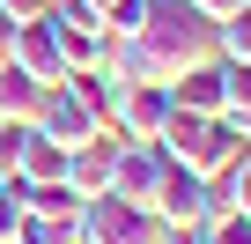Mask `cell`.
Wrapping results in <instances>:
<instances>
[{
  "instance_id": "21",
  "label": "cell",
  "mask_w": 251,
  "mask_h": 244,
  "mask_svg": "<svg viewBox=\"0 0 251 244\" xmlns=\"http://www.w3.org/2000/svg\"><path fill=\"white\" fill-rule=\"evenodd\" d=\"M23 141H30V126L0 118V178H15V170H23Z\"/></svg>"
},
{
  "instance_id": "9",
  "label": "cell",
  "mask_w": 251,
  "mask_h": 244,
  "mask_svg": "<svg viewBox=\"0 0 251 244\" xmlns=\"http://www.w3.org/2000/svg\"><path fill=\"white\" fill-rule=\"evenodd\" d=\"M15 67H23L30 81H45V89H52V81H67V59H59V37H52V23H45V15L15 30Z\"/></svg>"
},
{
  "instance_id": "14",
  "label": "cell",
  "mask_w": 251,
  "mask_h": 244,
  "mask_svg": "<svg viewBox=\"0 0 251 244\" xmlns=\"http://www.w3.org/2000/svg\"><path fill=\"white\" fill-rule=\"evenodd\" d=\"M15 244H81V207H59V215H23V237Z\"/></svg>"
},
{
  "instance_id": "19",
  "label": "cell",
  "mask_w": 251,
  "mask_h": 244,
  "mask_svg": "<svg viewBox=\"0 0 251 244\" xmlns=\"http://www.w3.org/2000/svg\"><path fill=\"white\" fill-rule=\"evenodd\" d=\"M200 237H207V244H251V215L222 207V215H207V222H200Z\"/></svg>"
},
{
  "instance_id": "11",
  "label": "cell",
  "mask_w": 251,
  "mask_h": 244,
  "mask_svg": "<svg viewBox=\"0 0 251 244\" xmlns=\"http://www.w3.org/2000/svg\"><path fill=\"white\" fill-rule=\"evenodd\" d=\"M67 89H74V104L96 118V134H118V96H126V81H118L111 67H96V74H67Z\"/></svg>"
},
{
  "instance_id": "20",
  "label": "cell",
  "mask_w": 251,
  "mask_h": 244,
  "mask_svg": "<svg viewBox=\"0 0 251 244\" xmlns=\"http://www.w3.org/2000/svg\"><path fill=\"white\" fill-rule=\"evenodd\" d=\"M23 237V178H0V244Z\"/></svg>"
},
{
  "instance_id": "2",
  "label": "cell",
  "mask_w": 251,
  "mask_h": 244,
  "mask_svg": "<svg viewBox=\"0 0 251 244\" xmlns=\"http://www.w3.org/2000/svg\"><path fill=\"white\" fill-rule=\"evenodd\" d=\"M170 229L155 222V207H133V200H81V244H163Z\"/></svg>"
},
{
  "instance_id": "1",
  "label": "cell",
  "mask_w": 251,
  "mask_h": 244,
  "mask_svg": "<svg viewBox=\"0 0 251 244\" xmlns=\"http://www.w3.org/2000/svg\"><path fill=\"white\" fill-rule=\"evenodd\" d=\"M155 148H163L170 163L200 170V178H222V170L244 156V126H236V118H192V111H177V104H170V118H163Z\"/></svg>"
},
{
  "instance_id": "18",
  "label": "cell",
  "mask_w": 251,
  "mask_h": 244,
  "mask_svg": "<svg viewBox=\"0 0 251 244\" xmlns=\"http://www.w3.org/2000/svg\"><path fill=\"white\" fill-rule=\"evenodd\" d=\"M222 96H229V111H222V118H236V126H251V67L222 59Z\"/></svg>"
},
{
  "instance_id": "12",
  "label": "cell",
  "mask_w": 251,
  "mask_h": 244,
  "mask_svg": "<svg viewBox=\"0 0 251 244\" xmlns=\"http://www.w3.org/2000/svg\"><path fill=\"white\" fill-rule=\"evenodd\" d=\"M37 104H45V81H30V74L8 59V67H0V118L30 126V118H37Z\"/></svg>"
},
{
  "instance_id": "3",
  "label": "cell",
  "mask_w": 251,
  "mask_h": 244,
  "mask_svg": "<svg viewBox=\"0 0 251 244\" xmlns=\"http://www.w3.org/2000/svg\"><path fill=\"white\" fill-rule=\"evenodd\" d=\"M45 23H52V37H59L67 74H96V67L111 59V37H103V23H96V8H89V0H52V8H45Z\"/></svg>"
},
{
  "instance_id": "4",
  "label": "cell",
  "mask_w": 251,
  "mask_h": 244,
  "mask_svg": "<svg viewBox=\"0 0 251 244\" xmlns=\"http://www.w3.org/2000/svg\"><path fill=\"white\" fill-rule=\"evenodd\" d=\"M207 215H214L207 178H200V170H185V163H170V170H163V185H155V222H163V229H200Z\"/></svg>"
},
{
  "instance_id": "17",
  "label": "cell",
  "mask_w": 251,
  "mask_h": 244,
  "mask_svg": "<svg viewBox=\"0 0 251 244\" xmlns=\"http://www.w3.org/2000/svg\"><path fill=\"white\" fill-rule=\"evenodd\" d=\"M96 23H103V37H133L148 23V0H96Z\"/></svg>"
},
{
  "instance_id": "13",
  "label": "cell",
  "mask_w": 251,
  "mask_h": 244,
  "mask_svg": "<svg viewBox=\"0 0 251 244\" xmlns=\"http://www.w3.org/2000/svg\"><path fill=\"white\" fill-rule=\"evenodd\" d=\"M23 185H45V178H67V148L59 141H45L37 126H30V141H23V170H15Z\"/></svg>"
},
{
  "instance_id": "8",
  "label": "cell",
  "mask_w": 251,
  "mask_h": 244,
  "mask_svg": "<svg viewBox=\"0 0 251 244\" xmlns=\"http://www.w3.org/2000/svg\"><path fill=\"white\" fill-rule=\"evenodd\" d=\"M30 126H37L45 141H59V148H74V141H89V134H96V118H89V111L74 104V89H67V81H52V89H45V104H37V118H30Z\"/></svg>"
},
{
  "instance_id": "15",
  "label": "cell",
  "mask_w": 251,
  "mask_h": 244,
  "mask_svg": "<svg viewBox=\"0 0 251 244\" xmlns=\"http://www.w3.org/2000/svg\"><path fill=\"white\" fill-rule=\"evenodd\" d=\"M207 192H214V215L222 207H236V215H251V156H236L222 178H207Z\"/></svg>"
},
{
  "instance_id": "6",
  "label": "cell",
  "mask_w": 251,
  "mask_h": 244,
  "mask_svg": "<svg viewBox=\"0 0 251 244\" xmlns=\"http://www.w3.org/2000/svg\"><path fill=\"white\" fill-rule=\"evenodd\" d=\"M111 170H118V134H89V141L67 148V192L74 200H103Z\"/></svg>"
},
{
  "instance_id": "24",
  "label": "cell",
  "mask_w": 251,
  "mask_h": 244,
  "mask_svg": "<svg viewBox=\"0 0 251 244\" xmlns=\"http://www.w3.org/2000/svg\"><path fill=\"white\" fill-rule=\"evenodd\" d=\"M89 8H96V0H89Z\"/></svg>"
},
{
  "instance_id": "23",
  "label": "cell",
  "mask_w": 251,
  "mask_h": 244,
  "mask_svg": "<svg viewBox=\"0 0 251 244\" xmlns=\"http://www.w3.org/2000/svg\"><path fill=\"white\" fill-rule=\"evenodd\" d=\"M192 8H200V15H207V23H229V15H236V8H244V0H192Z\"/></svg>"
},
{
  "instance_id": "10",
  "label": "cell",
  "mask_w": 251,
  "mask_h": 244,
  "mask_svg": "<svg viewBox=\"0 0 251 244\" xmlns=\"http://www.w3.org/2000/svg\"><path fill=\"white\" fill-rule=\"evenodd\" d=\"M170 104H177V111H192V118H222V111H229V96H222V59L185 67V74L170 81Z\"/></svg>"
},
{
  "instance_id": "22",
  "label": "cell",
  "mask_w": 251,
  "mask_h": 244,
  "mask_svg": "<svg viewBox=\"0 0 251 244\" xmlns=\"http://www.w3.org/2000/svg\"><path fill=\"white\" fill-rule=\"evenodd\" d=\"M15 30H23V23H15L8 8H0V67H8V59H15Z\"/></svg>"
},
{
  "instance_id": "16",
  "label": "cell",
  "mask_w": 251,
  "mask_h": 244,
  "mask_svg": "<svg viewBox=\"0 0 251 244\" xmlns=\"http://www.w3.org/2000/svg\"><path fill=\"white\" fill-rule=\"evenodd\" d=\"M214 45H222V59H236V67H251V0L229 15V23H214Z\"/></svg>"
},
{
  "instance_id": "5",
  "label": "cell",
  "mask_w": 251,
  "mask_h": 244,
  "mask_svg": "<svg viewBox=\"0 0 251 244\" xmlns=\"http://www.w3.org/2000/svg\"><path fill=\"white\" fill-rule=\"evenodd\" d=\"M170 156L155 141H118V170H111V192L118 200H133V207H155V185H163Z\"/></svg>"
},
{
  "instance_id": "7",
  "label": "cell",
  "mask_w": 251,
  "mask_h": 244,
  "mask_svg": "<svg viewBox=\"0 0 251 244\" xmlns=\"http://www.w3.org/2000/svg\"><path fill=\"white\" fill-rule=\"evenodd\" d=\"M163 118H170V89L163 81H126V96H118V141H155Z\"/></svg>"
}]
</instances>
